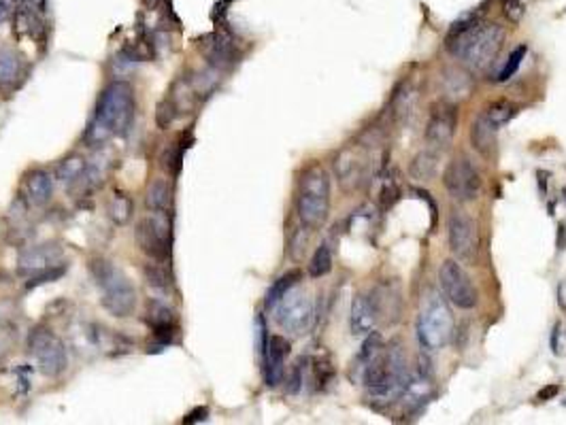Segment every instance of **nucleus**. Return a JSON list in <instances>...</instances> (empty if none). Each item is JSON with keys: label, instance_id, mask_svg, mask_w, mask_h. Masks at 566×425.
<instances>
[{"label": "nucleus", "instance_id": "obj_14", "mask_svg": "<svg viewBox=\"0 0 566 425\" xmlns=\"http://www.w3.org/2000/svg\"><path fill=\"white\" fill-rule=\"evenodd\" d=\"M430 391H432V375H430L428 361L421 359L415 375L409 377V381H407V385H405V389L401 393V400H403L407 410L415 413L419 406H423L428 402Z\"/></svg>", "mask_w": 566, "mask_h": 425}, {"label": "nucleus", "instance_id": "obj_25", "mask_svg": "<svg viewBox=\"0 0 566 425\" xmlns=\"http://www.w3.org/2000/svg\"><path fill=\"white\" fill-rule=\"evenodd\" d=\"M132 211H134V202H132V198L124 191H116L111 198V205H109V213L113 217V221H116L118 225H124L130 221L132 217Z\"/></svg>", "mask_w": 566, "mask_h": 425}, {"label": "nucleus", "instance_id": "obj_4", "mask_svg": "<svg viewBox=\"0 0 566 425\" xmlns=\"http://www.w3.org/2000/svg\"><path fill=\"white\" fill-rule=\"evenodd\" d=\"M90 272L100 290V302L116 317H128L136 308V290L130 278L107 260H92Z\"/></svg>", "mask_w": 566, "mask_h": 425}, {"label": "nucleus", "instance_id": "obj_5", "mask_svg": "<svg viewBox=\"0 0 566 425\" xmlns=\"http://www.w3.org/2000/svg\"><path fill=\"white\" fill-rule=\"evenodd\" d=\"M451 334H454V315L437 292H428L417 317V338L421 347L437 351L447 345Z\"/></svg>", "mask_w": 566, "mask_h": 425}, {"label": "nucleus", "instance_id": "obj_41", "mask_svg": "<svg viewBox=\"0 0 566 425\" xmlns=\"http://www.w3.org/2000/svg\"><path fill=\"white\" fill-rule=\"evenodd\" d=\"M11 3H13V0H0V5H9L11 7Z\"/></svg>", "mask_w": 566, "mask_h": 425}, {"label": "nucleus", "instance_id": "obj_23", "mask_svg": "<svg viewBox=\"0 0 566 425\" xmlns=\"http://www.w3.org/2000/svg\"><path fill=\"white\" fill-rule=\"evenodd\" d=\"M168 205H171V187L166 179H154L145 193L147 211H168Z\"/></svg>", "mask_w": 566, "mask_h": 425}, {"label": "nucleus", "instance_id": "obj_43", "mask_svg": "<svg viewBox=\"0 0 566 425\" xmlns=\"http://www.w3.org/2000/svg\"><path fill=\"white\" fill-rule=\"evenodd\" d=\"M562 198H564V202H566V187H562Z\"/></svg>", "mask_w": 566, "mask_h": 425}, {"label": "nucleus", "instance_id": "obj_13", "mask_svg": "<svg viewBox=\"0 0 566 425\" xmlns=\"http://www.w3.org/2000/svg\"><path fill=\"white\" fill-rule=\"evenodd\" d=\"M456 128H458L456 106L449 102H439V104H435V108L430 113V120L426 126V140L439 149L449 147L451 140H454V136H456Z\"/></svg>", "mask_w": 566, "mask_h": 425}, {"label": "nucleus", "instance_id": "obj_21", "mask_svg": "<svg viewBox=\"0 0 566 425\" xmlns=\"http://www.w3.org/2000/svg\"><path fill=\"white\" fill-rule=\"evenodd\" d=\"M411 177L415 181H432L439 173V155L437 151H421L411 160Z\"/></svg>", "mask_w": 566, "mask_h": 425}, {"label": "nucleus", "instance_id": "obj_42", "mask_svg": "<svg viewBox=\"0 0 566 425\" xmlns=\"http://www.w3.org/2000/svg\"><path fill=\"white\" fill-rule=\"evenodd\" d=\"M147 5H149V7H156V5H158V0H147Z\"/></svg>", "mask_w": 566, "mask_h": 425}, {"label": "nucleus", "instance_id": "obj_10", "mask_svg": "<svg viewBox=\"0 0 566 425\" xmlns=\"http://www.w3.org/2000/svg\"><path fill=\"white\" fill-rule=\"evenodd\" d=\"M447 238H449V249L462 262H475L479 249H481V238H479V228L477 221L462 211H454L449 215L447 223Z\"/></svg>", "mask_w": 566, "mask_h": 425}, {"label": "nucleus", "instance_id": "obj_22", "mask_svg": "<svg viewBox=\"0 0 566 425\" xmlns=\"http://www.w3.org/2000/svg\"><path fill=\"white\" fill-rule=\"evenodd\" d=\"M86 168H88V164H86V160H83L81 155H71V158H66V160L60 162L58 173H55V175H58V181L64 187L73 189L77 183H83Z\"/></svg>", "mask_w": 566, "mask_h": 425}, {"label": "nucleus", "instance_id": "obj_15", "mask_svg": "<svg viewBox=\"0 0 566 425\" xmlns=\"http://www.w3.org/2000/svg\"><path fill=\"white\" fill-rule=\"evenodd\" d=\"M60 258L62 253L58 247L53 245H39V247H30L26 249L21 255H19V270L26 272V274H39V272H45L49 268H55L60 266Z\"/></svg>", "mask_w": 566, "mask_h": 425}, {"label": "nucleus", "instance_id": "obj_32", "mask_svg": "<svg viewBox=\"0 0 566 425\" xmlns=\"http://www.w3.org/2000/svg\"><path fill=\"white\" fill-rule=\"evenodd\" d=\"M177 115H179V113H177V106L173 104L171 98L166 96V98L158 104V111H156V124H158L162 130H166L168 126H171V124L175 122Z\"/></svg>", "mask_w": 566, "mask_h": 425}, {"label": "nucleus", "instance_id": "obj_28", "mask_svg": "<svg viewBox=\"0 0 566 425\" xmlns=\"http://www.w3.org/2000/svg\"><path fill=\"white\" fill-rule=\"evenodd\" d=\"M188 147L190 145H185L183 140H181V143H173L171 147L166 149V153L162 155V166L171 175H179L181 173V164H183V155H185Z\"/></svg>", "mask_w": 566, "mask_h": 425}, {"label": "nucleus", "instance_id": "obj_31", "mask_svg": "<svg viewBox=\"0 0 566 425\" xmlns=\"http://www.w3.org/2000/svg\"><path fill=\"white\" fill-rule=\"evenodd\" d=\"M399 183H396L392 177H383L381 179V187H379V196H377V202L381 209H392V205L399 200Z\"/></svg>", "mask_w": 566, "mask_h": 425}, {"label": "nucleus", "instance_id": "obj_17", "mask_svg": "<svg viewBox=\"0 0 566 425\" xmlns=\"http://www.w3.org/2000/svg\"><path fill=\"white\" fill-rule=\"evenodd\" d=\"M371 298V304L375 308V315H377V321L383 319L385 323H394L401 319V310H403V302H401V292H399V285H394V283H383L379 285Z\"/></svg>", "mask_w": 566, "mask_h": 425}, {"label": "nucleus", "instance_id": "obj_36", "mask_svg": "<svg viewBox=\"0 0 566 425\" xmlns=\"http://www.w3.org/2000/svg\"><path fill=\"white\" fill-rule=\"evenodd\" d=\"M558 393H560V385H547V387H543L539 393H536V398H539L541 402H545V400L556 398Z\"/></svg>", "mask_w": 566, "mask_h": 425}, {"label": "nucleus", "instance_id": "obj_20", "mask_svg": "<svg viewBox=\"0 0 566 425\" xmlns=\"http://www.w3.org/2000/svg\"><path fill=\"white\" fill-rule=\"evenodd\" d=\"M496 132L498 128L488 120L486 113L477 115V120L471 126V143L481 155H490L496 145Z\"/></svg>", "mask_w": 566, "mask_h": 425}, {"label": "nucleus", "instance_id": "obj_11", "mask_svg": "<svg viewBox=\"0 0 566 425\" xmlns=\"http://www.w3.org/2000/svg\"><path fill=\"white\" fill-rule=\"evenodd\" d=\"M439 281L441 287L447 296V300L462 308L468 310L477 304V290L473 285L471 276L462 270V266L454 260H445L439 268Z\"/></svg>", "mask_w": 566, "mask_h": 425}, {"label": "nucleus", "instance_id": "obj_3", "mask_svg": "<svg viewBox=\"0 0 566 425\" xmlns=\"http://www.w3.org/2000/svg\"><path fill=\"white\" fill-rule=\"evenodd\" d=\"M296 211L300 225L307 230H320L330 213V177L320 164L309 166L298 179Z\"/></svg>", "mask_w": 566, "mask_h": 425}, {"label": "nucleus", "instance_id": "obj_30", "mask_svg": "<svg viewBox=\"0 0 566 425\" xmlns=\"http://www.w3.org/2000/svg\"><path fill=\"white\" fill-rule=\"evenodd\" d=\"M526 51H528L526 45H520V47H515V49L511 51V55H509V60H506L504 68H502L500 75H498V81H500V83H502V81H509L511 77H515V73L520 70V66H522V62H524V58H526Z\"/></svg>", "mask_w": 566, "mask_h": 425}, {"label": "nucleus", "instance_id": "obj_38", "mask_svg": "<svg viewBox=\"0 0 566 425\" xmlns=\"http://www.w3.org/2000/svg\"><path fill=\"white\" fill-rule=\"evenodd\" d=\"M566 249V223H558V251Z\"/></svg>", "mask_w": 566, "mask_h": 425}, {"label": "nucleus", "instance_id": "obj_37", "mask_svg": "<svg viewBox=\"0 0 566 425\" xmlns=\"http://www.w3.org/2000/svg\"><path fill=\"white\" fill-rule=\"evenodd\" d=\"M207 415H209L207 406H201V408H196L194 413H190V415L183 419V423H201V421L207 419Z\"/></svg>", "mask_w": 566, "mask_h": 425}, {"label": "nucleus", "instance_id": "obj_18", "mask_svg": "<svg viewBox=\"0 0 566 425\" xmlns=\"http://www.w3.org/2000/svg\"><path fill=\"white\" fill-rule=\"evenodd\" d=\"M26 189V198L30 200L35 207H43L51 200L53 196V179L49 175V170L45 168H35L30 175L26 177L24 183Z\"/></svg>", "mask_w": 566, "mask_h": 425}, {"label": "nucleus", "instance_id": "obj_40", "mask_svg": "<svg viewBox=\"0 0 566 425\" xmlns=\"http://www.w3.org/2000/svg\"><path fill=\"white\" fill-rule=\"evenodd\" d=\"M547 173H543V170H539V187H541V193L545 196L547 193Z\"/></svg>", "mask_w": 566, "mask_h": 425}, {"label": "nucleus", "instance_id": "obj_26", "mask_svg": "<svg viewBox=\"0 0 566 425\" xmlns=\"http://www.w3.org/2000/svg\"><path fill=\"white\" fill-rule=\"evenodd\" d=\"M330 270H332V251H330L328 243H322V245L316 249L313 258H311L309 276H311V278H322V276H326Z\"/></svg>", "mask_w": 566, "mask_h": 425}, {"label": "nucleus", "instance_id": "obj_16", "mask_svg": "<svg viewBox=\"0 0 566 425\" xmlns=\"http://www.w3.org/2000/svg\"><path fill=\"white\" fill-rule=\"evenodd\" d=\"M290 343L283 336H268L266 347L262 351L264 359V379L268 385H277L283 377V363L290 355Z\"/></svg>", "mask_w": 566, "mask_h": 425}, {"label": "nucleus", "instance_id": "obj_33", "mask_svg": "<svg viewBox=\"0 0 566 425\" xmlns=\"http://www.w3.org/2000/svg\"><path fill=\"white\" fill-rule=\"evenodd\" d=\"M145 278L149 283V287H154L158 292H168V287H171V281H168L166 272L156 264H149L145 268Z\"/></svg>", "mask_w": 566, "mask_h": 425}, {"label": "nucleus", "instance_id": "obj_1", "mask_svg": "<svg viewBox=\"0 0 566 425\" xmlns=\"http://www.w3.org/2000/svg\"><path fill=\"white\" fill-rule=\"evenodd\" d=\"M504 30L494 21H481L475 13L458 19L445 39L447 49L471 70H486L498 55Z\"/></svg>", "mask_w": 566, "mask_h": 425}, {"label": "nucleus", "instance_id": "obj_9", "mask_svg": "<svg viewBox=\"0 0 566 425\" xmlns=\"http://www.w3.org/2000/svg\"><path fill=\"white\" fill-rule=\"evenodd\" d=\"M275 313H277L275 319L283 330L294 334V336H300L313 325L316 308H313V300L309 298L307 292L292 287L277 302Z\"/></svg>", "mask_w": 566, "mask_h": 425}, {"label": "nucleus", "instance_id": "obj_7", "mask_svg": "<svg viewBox=\"0 0 566 425\" xmlns=\"http://www.w3.org/2000/svg\"><path fill=\"white\" fill-rule=\"evenodd\" d=\"M136 240L149 258L158 262L168 260L173 245V223L168 211H149L140 219L136 228Z\"/></svg>", "mask_w": 566, "mask_h": 425}, {"label": "nucleus", "instance_id": "obj_24", "mask_svg": "<svg viewBox=\"0 0 566 425\" xmlns=\"http://www.w3.org/2000/svg\"><path fill=\"white\" fill-rule=\"evenodd\" d=\"M300 281V272L298 270H290V272H286L283 276H279L273 285H271V290H268V294H266V300H264V304H266V308H275L277 306V302L286 296L292 287H296V283Z\"/></svg>", "mask_w": 566, "mask_h": 425}, {"label": "nucleus", "instance_id": "obj_19", "mask_svg": "<svg viewBox=\"0 0 566 425\" xmlns=\"http://www.w3.org/2000/svg\"><path fill=\"white\" fill-rule=\"evenodd\" d=\"M349 323H352V334H356V336H366V334H369L375 328L377 315H375V308H373L369 296L356 294V298L352 302Z\"/></svg>", "mask_w": 566, "mask_h": 425}, {"label": "nucleus", "instance_id": "obj_6", "mask_svg": "<svg viewBox=\"0 0 566 425\" xmlns=\"http://www.w3.org/2000/svg\"><path fill=\"white\" fill-rule=\"evenodd\" d=\"M28 351H30L33 359L37 361L39 370L49 379H58L69 368L66 345L49 328L37 325L35 330H30Z\"/></svg>", "mask_w": 566, "mask_h": 425}, {"label": "nucleus", "instance_id": "obj_29", "mask_svg": "<svg viewBox=\"0 0 566 425\" xmlns=\"http://www.w3.org/2000/svg\"><path fill=\"white\" fill-rule=\"evenodd\" d=\"M484 113L488 115V120L500 130L509 120H511V117L515 115V106H513V104H509V102H494V104L488 106Z\"/></svg>", "mask_w": 566, "mask_h": 425}, {"label": "nucleus", "instance_id": "obj_27", "mask_svg": "<svg viewBox=\"0 0 566 425\" xmlns=\"http://www.w3.org/2000/svg\"><path fill=\"white\" fill-rule=\"evenodd\" d=\"M21 75V60L9 49L0 51V83L9 85Z\"/></svg>", "mask_w": 566, "mask_h": 425}, {"label": "nucleus", "instance_id": "obj_2", "mask_svg": "<svg viewBox=\"0 0 566 425\" xmlns=\"http://www.w3.org/2000/svg\"><path fill=\"white\" fill-rule=\"evenodd\" d=\"M136 100L132 85L126 81H113L102 92L96 108V117L88 126L86 140L90 145H100L109 136H124L134 120Z\"/></svg>", "mask_w": 566, "mask_h": 425}, {"label": "nucleus", "instance_id": "obj_39", "mask_svg": "<svg viewBox=\"0 0 566 425\" xmlns=\"http://www.w3.org/2000/svg\"><path fill=\"white\" fill-rule=\"evenodd\" d=\"M558 338H560V323H556L554 332H551V351L556 355H560V343H558Z\"/></svg>", "mask_w": 566, "mask_h": 425}, {"label": "nucleus", "instance_id": "obj_35", "mask_svg": "<svg viewBox=\"0 0 566 425\" xmlns=\"http://www.w3.org/2000/svg\"><path fill=\"white\" fill-rule=\"evenodd\" d=\"M504 9V15L509 17V21H520L522 19V15H524V7H522V3H518V0H504V5H502Z\"/></svg>", "mask_w": 566, "mask_h": 425}, {"label": "nucleus", "instance_id": "obj_34", "mask_svg": "<svg viewBox=\"0 0 566 425\" xmlns=\"http://www.w3.org/2000/svg\"><path fill=\"white\" fill-rule=\"evenodd\" d=\"M313 375H316L318 385L326 387L332 381V377H334V368H332V363L326 357H322V359H316V363H313Z\"/></svg>", "mask_w": 566, "mask_h": 425}, {"label": "nucleus", "instance_id": "obj_8", "mask_svg": "<svg viewBox=\"0 0 566 425\" xmlns=\"http://www.w3.org/2000/svg\"><path fill=\"white\" fill-rule=\"evenodd\" d=\"M443 185L454 200L473 202L484 189V179H481L477 166L468 158L458 155L447 164L443 173Z\"/></svg>", "mask_w": 566, "mask_h": 425}, {"label": "nucleus", "instance_id": "obj_12", "mask_svg": "<svg viewBox=\"0 0 566 425\" xmlns=\"http://www.w3.org/2000/svg\"><path fill=\"white\" fill-rule=\"evenodd\" d=\"M371 164L373 162H371L369 147H366L364 143H358V145H352L338 153V158L334 160V173L343 187L354 189L369 177Z\"/></svg>", "mask_w": 566, "mask_h": 425}]
</instances>
